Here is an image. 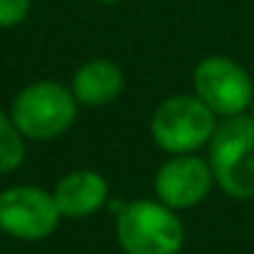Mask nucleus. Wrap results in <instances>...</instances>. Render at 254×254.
<instances>
[{
	"label": "nucleus",
	"mask_w": 254,
	"mask_h": 254,
	"mask_svg": "<svg viewBox=\"0 0 254 254\" xmlns=\"http://www.w3.org/2000/svg\"><path fill=\"white\" fill-rule=\"evenodd\" d=\"M55 202L62 212V217L69 220H84L96 215L109 202V183L101 173L89 168L69 170L62 175L52 190Z\"/></svg>",
	"instance_id": "obj_8"
},
{
	"label": "nucleus",
	"mask_w": 254,
	"mask_h": 254,
	"mask_svg": "<svg viewBox=\"0 0 254 254\" xmlns=\"http://www.w3.org/2000/svg\"><path fill=\"white\" fill-rule=\"evenodd\" d=\"M215 128L217 114L195 94H173L151 116V138L168 156L197 153L210 143Z\"/></svg>",
	"instance_id": "obj_4"
},
{
	"label": "nucleus",
	"mask_w": 254,
	"mask_h": 254,
	"mask_svg": "<svg viewBox=\"0 0 254 254\" xmlns=\"http://www.w3.org/2000/svg\"><path fill=\"white\" fill-rule=\"evenodd\" d=\"M96 2H101V5H116V2H121V0H96Z\"/></svg>",
	"instance_id": "obj_12"
},
{
	"label": "nucleus",
	"mask_w": 254,
	"mask_h": 254,
	"mask_svg": "<svg viewBox=\"0 0 254 254\" xmlns=\"http://www.w3.org/2000/svg\"><path fill=\"white\" fill-rule=\"evenodd\" d=\"M210 168L222 192L237 200H254V119L237 114L217 124L210 143Z\"/></svg>",
	"instance_id": "obj_2"
},
{
	"label": "nucleus",
	"mask_w": 254,
	"mask_h": 254,
	"mask_svg": "<svg viewBox=\"0 0 254 254\" xmlns=\"http://www.w3.org/2000/svg\"><path fill=\"white\" fill-rule=\"evenodd\" d=\"M32 0H0V30L17 27L30 15Z\"/></svg>",
	"instance_id": "obj_11"
},
{
	"label": "nucleus",
	"mask_w": 254,
	"mask_h": 254,
	"mask_svg": "<svg viewBox=\"0 0 254 254\" xmlns=\"http://www.w3.org/2000/svg\"><path fill=\"white\" fill-rule=\"evenodd\" d=\"M25 136L17 131L10 114L0 109V175L15 173L25 161Z\"/></svg>",
	"instance_id": "obj_10"
},
{
	"label": "nucleus",
	"mask_w": 254,
	"mask_h": 254,
	"mask_svg": "<svg viewBox=\"0 0 254 254\" xmlns=\"http://www.w3.org/2000/svg\"><path fill=\"white\" fill-rule=\"evenodd\" d=\"M62 220L52 190L40 185H10L0 192V230L20 242L47 240Z\"/></svg>",
	"instance_id": "obj_5"
},
{
	"label": "nucleus",
	"mask_w": 254,
	"mask_h": 254,
	"mask_svg": "<svg viewBox=\"0 0 254 254\" xmlns=\"http://www.w3.org/2000/svg\"><path fill=\"white\" fill-rule=\"evenodd\" d=\"M79 111L72 89L52 79L20 89L10 104V119L25 141H55L69 131Z\"/></svg>",
	"instance_id": "obj_3"
},
{
	"label": "nucleus",
	"mask_w": 254,
	"mask_h": 254,
	"mask_svg": "<svg viewBox=\"0 0 254 254\" xmlns=\"http://www.w3.org/2000/svg\"><path fill=\"white\" fill-rule=\"evenodd\" d=\"M215 175L207 158L195 153L170 156L153 175L156 197L173 210H190L200 205L212 190Z\"/></svg>",
	"instance_id": "obj_7"
},
{
	"label": "nucleus",
	"mask_w": 254,
	"mask_h": 254,
	"mask_svg": "<svg viewBox=\"0 0 254 254\" xmlns=\"http://www.w3.org/2000/svg\"><path fill=\"white\" fill-rule=\"evenodd\" d=\"M72 94L84 106H106L124 91V72L116 62L96 57L84 62L72 77Z\"/></svg>",
	"instance_id": "obj_9"
},
{
	"label": "nucleus",
	"mask_w": 254,
	"mask_h": 254,
	"mask_svg": "<svg viewBox=\"0 0 254 254\" xmlns=\"http://www.w3.org/2000/svg\"><path fill=\"white\" fill-rule=\"evenodd\" d=\"M116 242L124 254H178L185 242V225L168 205L133 200L116 212Z\"/></svg>",
	"instance_id": "obj_1"
},
{
	"label": "nucleus",
	"mask_w": 254,
	"mask_h": 254,
	"mask_svg": "<svg viewBox=\"0 0 254 254\" xmlns=\"http://www.w3.org/2000/svg\"><path fill=\"white\" fill-rule=\"evenodd\" d=\"M192 94L220 119H227L250 111L254 82L240 62L225 55H210L192 72Z\"/></svg>",
	"instance_id": "obj_6"
},
{
	"label": "nucleus",
	"mask_w": 254,
	"mask_h": 254,
	"mask_svg": "<svg viewBox=\"0 0 254 254\" xmlns=\"http://www.w3.org/2000/svg\"><path fill=\"white\" fill-rule=\"evenodd\" d=\"M250 116L254 119V96H252V104H250Z\"/></svg>",
	"instance_id": "obj_13"
}]
</instances>
